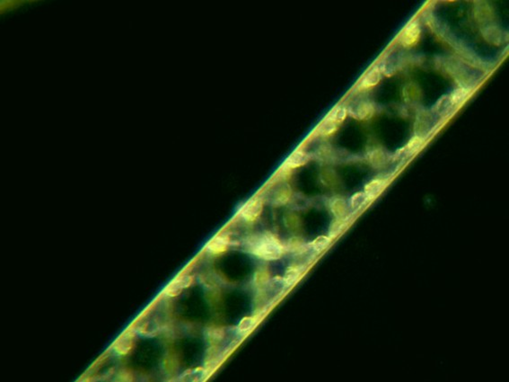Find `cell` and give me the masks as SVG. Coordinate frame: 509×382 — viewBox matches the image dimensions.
<instances>
[{"label":"cell","mask_w":509,"mask_h":382,"mask_svg":"<svg viewBox=\"0 0 509 382\" xmlns=\"http://www.w3.org/2000/svg\"><path fill=\"white\" fill-rule=\"evenodd\" d=\"M471 88H459L454 89L452 94L450 95V100L454 106H460L463 105L464 102L468 99L469 96L471 95Z\"/></svg>","instance_id":"17"},{"label":"cell","mask_w":509,"mask_h":382,"mask_svg":"<svg viewBox=\"0 0 509 382\" xmlns=\"http://www.w3.org/2000/svg\"><path fill=\"white\" fill-rule=\"evenodd\" d=\"M347 112L350 116L358 120H366L374 115L375 108L373 105L368 102H360L356 105L349 106Z\"/></svg>","instance_id":"7"},{"label":"cell","mask_w":509,"mask_h":382,"mask_svg":"<svg viewBox=\"0 0 509 382\" xmlns=\"http://www.w3.org/2000/svg\"><path fill=\"white\" fill-rule=\"evenodd\" d=\"M420 37V28L417 22H410L404 27L400 35V42L406 48L415 45Z\"/></svg>","instance_id":"4"},{"label":"cell","mask_w":509,"mask_h":382,"mask_svg":"<svg viewBox=\"0 0 509 382\" xmlns=\"http://www.w3.org/2000/svg\"><path fill=\"white\" fill-rule=\"evenodd\" d=\"M368 202H369V200L367 198L366 194L364 192H359V193L354 194L353 196L350 198L349 205L353 211H358V210L362 209L364 206H366Z\"/></svg>","instance_id":"23"},{"label":"cell","mask_w":509,"mask_h":382,"mask_svg":"<svg viewBox=\"0 0 509 382\" xmlns=\"http://www.w3.org/2000/svg\"><path fill=\"white\" fill-rule=\"evenodd\" d=\"M381 80V69L379 68H374L369 70L360 82V88L363 89L373 88L380 82Z\"/></svg>","instance_id":"16"},{"label":"cell","mask_w":509,"mask_h":382,"mask_svg":"<svg viewBox=\"0 0 509 382\" xmlns=\"http://www.w3.org/2000/svg\"><path fill=\"white\" fill-rule=\"evenodd\" d=\"M309 161V156L303 150L298 149L294 151L285 162V167L289 170L303 166Z\"/></svg>","instance_id":"11"},{"label":"cell","mask_w":509,"mask_h":382,"mask_svg":"<svg viewBox=\"0 0 509 382\" xmlns=\"http://www.w3.org/2000/svg\"><path fill=\"white\" fill-rule=\"evenodd\" d=\"M194 278L191 275L183 274L176 277L175 280L170 282L165 289V293L170 297H176L182 293L184 289L188 288L193 284Z\"/></svg>","instance_id":"5"},{"label":"cell","mask_w":509,"mask_h":382,"mask_svg":"<svg viewBox=\"0 0 509 382\" xmlns=\"http://www.w3.org/2000/svg\"><path fill=\"white\" fill-rule=\"evenodd\" d=\"M305 270V267L304 265H291L288 268L284 279L285 284L287 287H291L297 283L300 277L302 276L303 272Z\"/></svg>","instance_id":"13"},{"label":"cell","mask_w":509,"mask_h":382,"mask_svg":"<svg viewBox=\"0 0 509 382\" xmlns=\"http://www.w3.org/2000/svg\"><path fill=\"white\" fill-rule=\"evenodd\" d=\"M206 336L207 340L209 341L211 344H216L224 338L225 332L222 328L210 327V328L206 329Z\"/></svg>","instance_id":"26"},{"label":"cell","mask_w":509,"mask_h":382,"mask_svg":"<svg viewBox=\"0 0 509 382\" xmlns=\"http://www.w3.org/2000/svg\"><path fill=\"white\" fill-rule=\"evenodd\" d=\"M454 106L450 100L449 96L441 97L433 106L432 111L436 116L445 117L449 115Z\"/></svg>","instance_id":"12"},{"label":"cell","mask_w":509,"mask_h":382,"mask_svg":"<svg viewBox=\"0 0 509 382\" xmlns=\"http://www.w3.org/2000/svg\"><path fill=\"white\" fill-rule=\"evenodd\" d=\"M263 210V200L259 197H253L244 203L243 207L240 209L239 214L244 221L252 222L256 221L259 216L262 214Z\"/></svg>","instance_id":"3"},{"label":"cell","mask_w":509,"mask_h":382,"mask_svg":"<svg viewBox=\"0 0 509 382\" xmlns=\"http://www.w3.org/2000/svg\"><path fill=\"white\" fill-rule=\"evenodd\" d=\"M292 190L286 183L278 184L271 193V202L273 204L280 206L284 205L291 198Z\"/></svg>","instance_id":"8"},{"label":"cell","mask_w":509,"mask_h":382,"mask_svg":"<svg viewBox=\"0 0 509 382\" xmlns=\"http://www.w3.org/2000/svg\"><path fill=\"white\" fill-rule=\"evenodd\" d=\"M271 280V274L265 268L258 269L254 273V283L257 287L264 288Z\"/></svg>","instance_id":"24"},{"label":"cell","mask_w":509,"mask_h":382,"mask_svg":"<svg viewBox=\"0 0 509 382\" xmlns=\"http://www.w3.org/2000/svg\"><path fill=\"white\" fill-rule=\"evenodd\" d=\"M309 248V244H305L303 240L299 238H292L288 241L287 246L285 247V250H288L289 252L296 254L305 253Z\"/></svg>","instance_id":"18"},{"label":"cell","mask_w":509,"mask_h":382,"mask_svg":"<svg viewBox=\"0 0 509 382\" xmlns=\"http://www.w3.org/2000/svg\"><path fill=\"white\" fill-rule=\"evenodd\" d=\"M136 337H137L136 329L134 327H128L114 341V343L111 346V348L118 355H122V356L128 355L133 349Z\"/></svg>","instance_id":"2"},{"label":"cell","mask_w":509,"mask_h":382,"mask_svg":"<svg viewBox=\"0 0 509 382\" xmlns=\"http://www.w3.org/2000/svg\"><path fill=\"white\" fill-rule=\"evenodd\" d=\"M369 157H370V162H371L372 165L376 166V167L383 166L384 163L386 162V155L381 150H375V151L371 152Z\"/></svg>","instance_id":"28"},{"label":"cell","mask_w":509,"mask_h":382,"mask_svg":"<svg viewBox=\"0 0 509 382\" xmlns=\"http://www.w3.org/2000/svg\"><path fill=\"white\" fill-rule=\"evenodd\" d=\"M492 10L488 5H479L475 11V15L479 23H484V25L492 23Z\"/></svg>","instance_id":"20"},{"label":"cell","mask_w":509,"mask_h":382,"mask_svg":"<svg viewBox=\"0 0 509 382\" xmlns=\"http://www.w3.org/2000/svg\"><path fill=\"white\" fill-rule=\"evenodd\" d=\"M330 212L336 217V219H344L348 214L349 207L347 202L343 198H333L330 203Z\"/></svg>","instance_id":"14"},{"label":"cell","mask_w":509,"mask_h":382,"mask_svg":"<svg viewBox=\"0 0 509 382\" xmlns=\"http://www.w3.org/2000/svg\"><path fill=\"white\" fill-rule=\"evenodd\" d=\"M256 323V318L252 317L243 318L238 324V329L241 332L250 331L253 328Z\"/></svg>","instance_id":"29"},{"label":"cell","mask_w":509,"mask_h":382,"mask_svg":"<svg viewBox=\"0 0 509 382\" xmlns=\"http://www.w3.org/2000/svg\"><path fill=\"white\" fill-rule=\"evenodd\" d=\"M337 129H338V125L330 119H328L327 117H326V119L321 122V125L318 126V132L321 136H330L334 133Z\"/></svg>","instance_id":"22"},{"label":"cell","mask_w":509,"mask_h":382,"mask_svg":"<svg viewBox=\"0 0 509 382\" xmlns=\"http://www.w3.org/2000/svg\"><path fill=\"white\" fill-rule=\"evenodd\" d=\"M230 239L228 235L218 234L214 237L206 245V249L208 252L214 255L224 253L229 247Z\"/></svg>","instance_id":"9"},{"label":"cell","mask_w":509,"mask_h":382,"mask_svg":"<svg viewBox=\"0 0 509 382\" xmlns=\"http://www.w3.org/2000/svg\"><path fill=\"white\" fill-rule=\"evenodd\" d=\"M219 358H220L219 352L217 351L216 346H213L210 347L206 352V358H205V364H206V368L204 369L205 376H206V373H209V372L213 373V371L216 370V367L219 365Z\"/></svg>","instance_id":"15"},{"label":"cell","mask_w":509,"mask_h":382,"mask_svg":"<svg viewBox=\"0 0 509 382\" xmlns=\"http://www.w3.org/2000/svg\"><path fill=\"white\" fill-rule=\"evenodd\" d=\"M243 247L248 253L267 261L280 259L285 251L284 246L271 232L250 236L244 240Z\"/></svg>","instance_id":"1"},{"label":"cell","mask_w":509,"mask_h":382,"mask_svg":"<svg viewBox=\"0 0 509 382\" xmlns=\"http://www.w3.org/2000/svg\"><path fill=\"white\" fill-rule=\"evenodd\" d=\"M424 143H425V140H424V138H422V137H420V136H414L413 138L409 139L407 146L404 147V148L406 150V153H408L409 155H412V154H415L418 150L421 149L423 146H424Z\"/></svg>","instance_id":"25"},{"label":"cell","mask_w":509,"mask_h":382,"mask_svg":"<svg viewBox=\"0 0 509 382\" xmlns=\"http://www.w3.org/2000/svg\"><path fill=\"white\" fill-rule=\"evenodd\" d=\"M387 184L388 183L386 180L380 179V178L372 180L371 182H369L365 186V191H364V193L367 195L369 202L377 198L383 193V191L386 189Z\"/></svg>","instance_id":"10"},{"label":"cell","mask_w":509,"mask_h":382,"mask_svg":"<svg viewBox=\"0 0 509 382\" xmlns=\"http://www.w3.org/2000/svg\"><path fill=\"white\" fill-rule=\"evenodd\" d=\"M346 221L347 220L344 218V219H336L331 222L330 230H329V237L330 239H335L338 236L343 233V231L346 230V228L348 226V222Z\"/></svg>","instance_id":"21"},{"label":"cell","mask_w":509,"mask_h":382,"mask_svg":"<svg viewBox=\"0 0 509 382\" xmlns=\"http://www.w3.org/2000/svg\"><path fill=\"white\" fill-rule=\"evenodd\" d=\"M330 243H331V239H330V237L320 236V237H318L315 240H313L312 243L309 244V248H310V249L313 250L314 252L321 254V252H323L324 250L329 248Z\"/></svg>","instance_id":"19"},{"label":"cell","mask_w":509,"mask_h":382,"mask_svg":"<svg viewBox=\"0 0 509 382\" xmlns=\"http://www.w3.org/2000/svg\"><path fill=\"white\" fill-rule=\"evenodd\" d=\"M347 114H348V112L346 108L342 106H338L330 112V115L327 116V118L338 125L339 123H342L346 119Z\"/></svg>","instance_id":"27"},{"label":"cell","mask_w":509,"mask_h":382,"mask_svg":"<svg viewBox=\"0 0 509 382\" xmlns=\"http://www.w3.org/2000/svg\"><path fill=\"white\" fill-rule=\"evenodd\" d=\"M482 34L487 42L495 46H500L504 42V34L500 26L494 23H489L482 29Z\"/></svg>","instance_id":"6"}]
</instances>
